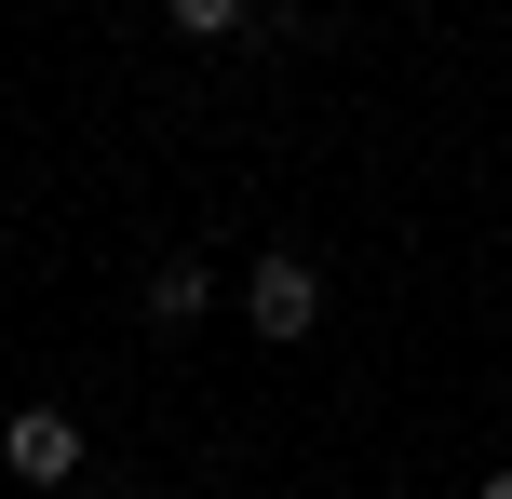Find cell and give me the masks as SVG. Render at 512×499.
<instances>
[{
    "label": "cell",
    "mask_w": 512,
    "mask_h": 499,
    "mask_svg": "<svg viewBox=\"0 0 512 499\" xmlns=\"http://www.w3.org/2000/svg\"><path fill=\"white\" fill-rule=\"evenodd\" d=\"M243 324H256V338H270V351H297L310 324H324V270H310L297 243H270V257L243 270Z\"/></svg>",
    "instance_id": "cell-1"
},
{
    "label": "cell",
    "mask_w": 512,
    "mask_h": 499,
    "mask_svg": "<svg viewBox=\"0 0 512 499\" xmlns=\"http://www.w3.org/2000/svg\"><path fill=\"white\" fill-rule=\"evenodd\" d=\"M0 459H14V486H68L81 473V419L68 405H14L0 419Z\"/></svg>",
    "instance_id": "cell-2"
},
{
    "label": "cell",
    "mask_w": 512,
    "mask_h": 499,
    "mask_svg": "<svg viewBox=\"0 0 512 499\" xmlns=\"http://www.w3.org/2000/svg\"><path fill=\"white\" fill-rule=\"evenodd\" d=\"M203 311H216V270L203 257H162L149 270V324H203Z\"/></svg>",
    "instance_id": "cell-3"
},
{
    "label": "cell",
    "mask_w": 512,
    "mask_h": 499,
    "mask_svg": "<svg viewBox=\"0 0 512 499\" xmlns=\"http://www.w3.org/2000/svg\"><path fill=\"white\" fill-rule=\"evenodd\" d=\"M243 27H256L243 0H176V41H243Z\"/></svg>",
    "instance_id": "cell-4"
},
{
    "label": "cell",
    "mask_w": 512,
    "mask_h": 499,
    "mask_svg": "<svg viewBox=\"0 0 512 499\" xmlns=\"http://www.w3.org/2000/svg\"><path fill=\"white\" fill-rule=\"evenodd\" d=\"M472 499H512V473H486V486H472Z\"/></svg>",
    "instance_id": "cell-5"
},
{
    "label": "cell",
    "mask_w": 512,
    "mask_h": 499,
    "mask_svg": "<svg viewBox=\"0 0 512 499\" xmlns=\"http://www.w3.org/2000/svg\"><path fill=\"white\" fill-rule=\"evenodd\" d=\"M135 499H176V486H135Z\"/></svg>",
    "instance_id": "cell-6"
}]
</instances>
